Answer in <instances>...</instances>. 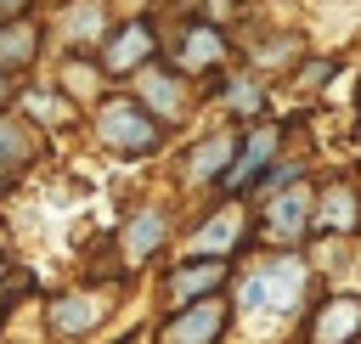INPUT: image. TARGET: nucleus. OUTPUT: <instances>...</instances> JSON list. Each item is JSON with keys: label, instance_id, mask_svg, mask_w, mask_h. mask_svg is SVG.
I'll use <instances>...</instances> for the list:
<instances>
[{"label": "nucleus", "instance_id": "4be33fe9", "mask_svg": "<svg viewBox=\"0 0 361 344\" xmlns=\"http://www.w3.org/2000/svg\"><path fill=\"white\" fill-rule=\"evenodd\" d=\"M0 96H6V79H0Z\"/></svg>", "mask_w": 361, "mask_h": 344}, {"label": "nucleus", "instance_id": "dca6fc26", "mask_svg": "<svg viewBox=\"0 0 361 344\" xmlns=\"http://www.w3.org/2000/svg\"><path fill=\"white\" fill-rule=\"evenodd\" d=\"M141 96H147L158 113H175V107H180V90H175V79H164V73H147V79H141Z\"/></svg>", "mask_w": 361, "mask_h": 344}, {"label": "nucleus", "instance_id": "f8f14e48", "mask_svg": "<svg viewBox=\"0 0 361 344\" xmlns=\"http://www.w3.org/2000/svg\"><path fill=\"white\" fill-rule=\"evenodd\" d=\"M226 45H220V34L214 28H192V39H186V51H180V68H203V62H214Z\"/></svg>", "mask_w": 361, "mask_h": 344}, {"label": "nucleus", "instance_id": "5701e85b", "mask_svg": "<svg viewBox=\"0 0 361 344\" xmlns=\"http://www.w3.org/2000/svg\"><path fill=\"white\" fill-rule=\"evenodd\" d=\"M0 242H6V231H0Z\"/></svg>", "mask_w": 361, "mask_h": 344}, {"label": "nucleus", "instance_id": "a211bd4d", "mask_svg": "<svg viewBox=\"0 0 361 344\" xmlns=\"http://www.w3.org/2000/svg\"><path fill=\"white\" fill-rule=\"evenodd\" d=\"M68 34H73V39L102 34V6H73V11H68Z\"/></svg>", "mask_w": 361, "mask_h": 344}, {"label": "nucleus", "instance_id": "423d86ee", "mask_svg": "<svg viewBox=\"0 0 361 344\" xmlns=\"http://www.w3.org/2000/svg\"><path fill=\"white\" fill-rule=\"evenodd\" d=\"M214 333H220V305H197L164 327V344H214Z\"/></svg>", "mask_w": 361, "mask_h": 344}, {"label": "nucleus", "instance_id": "2eb2a0df", "mask_svg": "<svg viewBox=\"0 0 361 344\" xmlns=\"http://www.w3.org/2000/svg\"><path fill=\"white\" fill-rule=\"evenodd\" d=\"M23 158H28V141H23V130L0 118V175H11V169H23Z\"/></svg>", "mask_w": 361, "mask_h": 344}, {"label": "nucleus", "instance_id": "f03ea898", "mask_svg": "<svg viewBox=\"0 0 361 344\" xmlns=\"http://www.w3.org/2000/svg\"><path fill=\"white\" fill-rule=\"evenodd\" d=\"M102 141L118 147V152H152V147H158V124H152L141 107L113 102V107L102 113Z\"/></svg>", "mask_w": 361, "mask_h": 344}, {"label": "nucleus", "instance_id": "1a4fd4ad", "mask_svg": "<svg viewBox=\"0 0 361 344\" xmlns=\"http://www.w3.org/2000/svg\"><path fill=\"white\" fill-rule=\"evenodd\" d=\"M237 237H243V220H237V214H214V220H209V226H203V231L192 237V254L214 259V254H226V248H231Z\"/></svg>", "mask_w": 361, "mask_h": 344}, {"label": "nucleus", "instance_id": "20e7f679", "mask_svg": "<svg viewBox=\"0 0 361 344\" xmlns=\"http://www.w3.org/2000/svg\"><path fill=\"white\" fill-rule=\"evenodd\" d=\"M355 327H361V299H327L322 316H316V327H310V338L316 344H344Z\"/></svg>", "mask_w": 361, "mask_h": 344}, {"label": "nucleus", "instance_id": "9d476101", "mask_svg": "<svg viewBox=\"0 0 361 344\" xmlns=\"http://www.w3.org/2000/svg\"><path fill=\"white\" fill-rule=\"evenodd\" d=\"M158 237H164V214H152V209H147L141 220H130V226H124V254H130V259H147V254L158 248Z\"/></svg>", "mask_w": 361, "mask_h": 344}, {"label": "nucleus", "instance_id": "7ed1b4c3", "mask_svg": "<svg viewBox=\"0 0 361 344\" xmlns=\"http://www.w3.org/2000/svg\"><path fill=\"white\" fill-rule=\"evenodd\" d=\"M305 214H310V192H305V186H282V192L271 197V209H265V226H271L276 237H299V231H305Z\"/></svg>", "mask_w": 361, "mask_h": 344}, {"label": "nucleus", "instance_id": "6ab92c4d", "mask_svg": "<svg viewBox=\"0 0 361 344\" xmlns=\"http://www.w3.org/2000/svg\"><path fill=\"white\" fill-rule=\"evenodd\" d=\"M28 107H34V118H62V102L56 96H28Z\"/></svg>", "mask_w": 361, "mask_h": 344}, {"label": "nucleus", "instance_id": "412c9836", "mask_svg": "<svg viewBox=\"0 0 361 344\" xmlns=\"http://www.w3.org/2000/svg\"><path fill=\"white\" fill-rule=\"evenodd\" d=\"M17 6H23V0H0V11H17Z\"/></svg>", "mask_w": 361, "mask_h": 344}, {"label": "nucleus", "instance_id": "39448f33", "mask_svg": "<svg viewBox=\"0 0 361 344\" xmlns=\"http://www.w3.org/2000/svg\"><path fill=\"white\" fill-rule=\"evenodd\" d=\"M102 316H107V299H102V293H96V299H90V293H73V299H56V305H51V327H56V333H85V327H96Z\"/></svg>", "mask_w": 361, "mask_h": 344}, {"label": "nucleus", "instance_id": "0eeeda50", "mask_svg": "<svg viewBox=\"0 0 361 344\" xmlns=\"http://www.w3.org/2000/svg\"><path fill=\"white\" fill-rule=\"evenodd\" d=\"M147 56H152V34L135 23V28H124V34H118V45L107 51V73H130V68H135V62H147Z\"/></svg>", "mask_w": 361, "mask_h": 344}, {"label": "nucleus", "instance_id": "4468645a", "mask_svg": "<svg viewBox=\"0 0 361 344\" xmlns=\"http://www.w3.org/2000/svg\"><path fill=\"white\" fill-rule=\"evenodd\" d=\"M28 51H34V28H28V23H11V28L0 34V68H17Z\"/></svg>", "mask_w": 361, "mask_h": 344}, {"label": "nucleus", "instance_id": "9b49d317", "mask_svg": "<svg viewBox=\"0 0 361 344\" xmlns=\"http://www.w3.org/2000/svg\"><path fill=\"white\" fill-rule=\"evenodd\" d=\"M214 282H220V265H214V259H203V265L175 271V276H169V293H175V299H197V293H203V288H214Z\"/></svg>", "mask_w": 361, "mask_h": 344}, {"label": "nucleus", "instance_id": "f3484780", "mask_svg": "<svg viewBox=\"0 0 361 344\" xmlns=\"http://www.w3.org/2000/svg\"><path fill=\"white\" fill-rule=\"evenodd\" d=\"M322 220H327V226H355V197H350L344 186H333V192H327V209H322Z\"/></svg>", "mask_w": 361, "mask_h": 344}, {"label": "nucleus", "instance_id": "f257e3e1", "mask_svg": "<svg viewBox=\"0 0 361 344\" xmlns=\"http://www.w3.org/2000/svg\"><path fill=\"white\" fill-rule=\"evenodd\" d=\"M299 288H305V265L299 259H271L243 282V310H288Z\"/></svg>", "mask_w": 361, "mask_h": 344}, {"label": "nucleus", "instance_id": "ddd939ff", "mask_svg": "<svg viewBox=\"0 0 361 344\" xmlns=\"http://www.w3.org/2000/svg\"><path fill=\"white\" fill-rule=\"evenodd\" d=\"M237 147L226 141V135H214V141H203L197 152H192V175H220L226 169V158H231Z\"/></svg>", "mask_w": 361, "mask_h": 344}, {"label": "nucleus", "instance_id": "6e6552de", "mask_svg": "<svg viewBox=\"0 0 361 344\" xmlns=\"http://www.w3.org/2000/svg\"><path fill=\"white\" fill-rule=\"evenodd\" d=\"M271 152H276V130H254V135H248V147H243V158L226 169V186H248V175H254Z\"/></svg>", "mask_w": 361, "mask_h": 344}, {"label": "nucleus", "instance_id": "aec40b11", "mask_svg": "<svg viewBox=\"0 0 361 344\" xmlns=\"http://www.w3.org/2000/svg\"><path fill=\"white\" fill-rule=\"evenodd\" d=\"M226 96H231V107H243V113H254V90H248V85H231Z\"/></svg>", "mask_w": 361, "mask_h": 344}]
</instances>
